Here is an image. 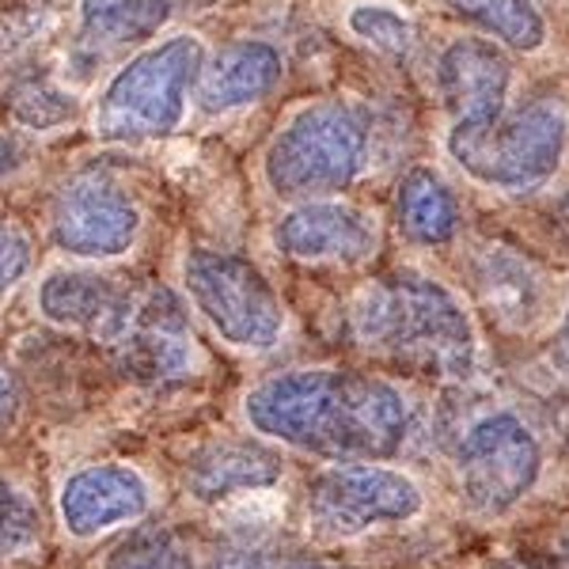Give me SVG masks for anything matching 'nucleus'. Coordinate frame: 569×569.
<instances>
[{
	"label": "nucleus",
	"mask_w": 569,
	"mask_h": 569,
	"mask_svg": "<svg viewBox=\"0 0 569 569\" xmlns=\"http://www.w3.org/2000/svg\"><path fill=\"white\" fill-rule=\"evenodd\" d=\"M254 437L323 463L399 460L418 429V407L380 372L305 365L266 376L243 395Z\"/></svg>",
	"instance_id": "1"
},
{
	"label": "nucleus",
	"mask_w": 569,
	"mask_h": 569,
	"mask_svg": "<svg viewBox=\"0 0 569 569\" xmlns=\"http://www.w3.org/2000/svg\"><path fill=\"white\" fill-rule=\"evenodd\" d=\"M353 342L376 361L463 383L479 372V327L467 300L448 281L395 270L353 292L346 308Z\"/></svg>",
	"instance_id": "2"
},
{
	"label": "nucleus",
	"mask_w": 569,
	"mask_h": 569,
	"mask_svg": "<svg viewBox=\"0 0 569 569\" xmlns=\"http://www.w3.org/2000/svg\"><path fill=\"white\" fill-rule=\"evenodd\" d=\"M372 114L350 99L292 110L266 144L262 179L281 201L338 198L372 163Z\"/></svg>",
	"instance_id": "3"
},
{
	"label": "nucleus",
	"mask_w": 569,
	"mask_h": 569,
	"mask_svg": "<svg viewBox=\"0 0 569 569\" xmlns=\"http://www.w3.org/2000/svg\"><path fill=\"white\" fill-rule=\"evenodd\" d=\"M206 58V42L190 31L144 42L122 69H114V77L96 96L91 133L107 144H141L171 137L187 118Z\"/></svg>",
	"instance_id": "4"
},
{
	"label": "nucleus",
	"mask_w": 569,
	"mask_h": 569,
	"mask_svg": "<svg viewBox=\"0 0 569 569\" xmlns=\"http://www.w3.org/2000/svg\"><path fill=\"white\" fill-rule=\"evenodd\" d=\"M445 149L471 182L498 194H536L562 171L569 156V114L550 99L505 107L479 130L448 126Z\"/></svg>",
	"instance_id": "5"
},
{
	"label": "nucleus",
	"mask_w": 569,
	"mask_h": 569,
	"mask_svg": "<svg viewBox=\"0 0 569 569\" xmlns=\"http://www.w3.org/2000/svg\"><path fill=\"white\" fill-rule=\"evenodd\" d=\"M426 490L391 460L327 463L300 498V525L316 543H357L383 528L415 525Z\"/></svg>",
	"instance_id": "6"
},
{
	"label": "nucleus",
	"mask_w": 569,
	"mask_h": 569,
	"mask_svg": "<svg viewBox=\"0 0 569 569\" xmlns=\"http://www.w3.org/2000/svg\"><path fill=\"white\" fill-rule=\"evenodd\" d=\"M456 490L479 520H505L525 509L547 475V448L536 426L512 407L486 410L463 429L452 452Z\"/></svg>",
	"instance_id": "7"
},
{
	"label": "nucleus",
	"mask_w": 569,
	"mask_h": 569,
	"mask_svg": "<svg viewBox=\"0 0 569 569\" xmlns=\"http://www.w3.org/2000/svg\"><path fill=\"white\" fill-rule=\"evenodd\" d=\"M179 273L190 308L224 346L243 353H270L281 346L289 311L259 262L220 247H190Z\"/></svg>",
	"instance_id": "8"
},
{
	"label": "nucleus",
	"mask_w": 569,
	"mask_h": 569,
	"mask_svg": "<svg viewBox=\"0 0 569 569\" xmlns=\"http://www.w3.org/2000/svg\"><path fill=\"white\" fill-rule=\"evenodd\" d=\"M141 209L130 190L107 171H77L61 182L50 206V240L80 262H110L133 251Z\"/></svg>",
	"instance_id": "9"
},
{
	"label": "nucleus",
	"mask_w": 569,
	"mask_h": 569,
	"mask_svg": "<svg viewBox=\"0 0 569 569\" xmlns=\"http://www.w3.org/2000/svg\"><path fill=\"white\" fill-rule=\"evenodd\" d=\"M270 236L284 259L308 266H365L380 251V220L342 198L292 201Z\"/></svg>",
	"instance_id": "10"
},
{
	"label": "nucleus",
	"mask_w": 569,
	"mask_h": 569,
	"mask_svg": "<svg viewBox=\"0 0 569 569\" xmlns=\"http://www.w3.org/2000/svg\"><path fill=\"white\" fill-rule=\"evenodd\" d=\"M152 482L133 463H84L58 490V520L69 539L91 543L141 525L152 512Z\"/></svg>",
	"instance_id": "11"
},
{
	"label": "nucleus",
	"mask_w": 569,
	"mask_h": 569,
	"mask_svg": "<svg viewBox=\"0 0 569 569\" xmlns=\"http://www.w3.org/2000/svg\"><path fill=\"white\" fill-rule=\"evenodd\" d=\"M437 96L456 130H479L505 114L512 96V61L486 34L452 39L437 58Z\"/></svg>",
	"instance_id": "12"
},
{
	"label": "nucleus",
	"mask_w": 569,
	"mask_h": 569,
	"mask_svg": "<svg viewBox=\"0 0 569 569\" xmlns=\"http://www.w3.org/2000/svg\"><path fill=\"white\" fill-rule=\"evenodd\" d=\"M118 357L122 369L141 383L168 388L198 369L194 330L182 305L171 292H149L133 305V316L118 335Z\"/></svg>",
	"instance_id": "13"
},
{
	"label": "nucleus",
	"mask_w": 569,
	"mask_h": 569,
	"mask_svg": "<svg viewBox=\"0 0 569 569\" xmlns=\"http://www.w3.org/2000/svg\"><path fill=\"white\" fill-rule=\"evenodd\" d=\"M471 289L486 316L509 335H531L555 308L547 270L517 247H479L471 259Z\"/></svg>",
	"instance_id": "14"
},
{
	"label": "nucleus",
	"mask_w": 569,
	"mask_h": 569,
	"mask_svg": "<svg viewBox=\"0 0 569 569\" xmlns=\"http://www.w3.org/2000/svg\"><path fill=\"white\" fill-rule=\"evenodd\" d=\"M34 305L46 323L61 330H80V335L103 338L114 346L133 316L137 297L118 278H107L88 266H58L39 281Z\"/></svg>",
	"instance_id": "15"
},
{
	"label": "nucleus",
	"mask_w": 569,
	"mask_h": 569,
	"mask_svg": "<svg viewBox=\"0 0 569 569\" xmlns=\"http://www.w3.org/2000/svg\"><path fill=\"white\" fill-rule=\"evenodd\" d=\"M284 479V463L278 448L262 437H224L213 445L198 448L190 456L182 486L187 498L209 509H224V505H240L247 498H262Z\"/></svg>",
	"instance_id": "16"
},
{
	"label": "nucleus",
	"mask_w": 569,
	"mask_h": 569,
	"mask_svg": "<svg viewBox=\"0 0 569 569\" xmlns=\"http://www.w3.org/2000/svg\"><path fill=\"white\" fill-rule=\"evenodd\" d=\"M284 58L266 39H236L220 46L198 72L194 99L206 114H232V110L262 103L281 88Z\"/></svg>",
	"instance_id": "17"
},
{
	"label": "nucleus",
	"mask_w": 569,
	"mask_h": 569,
	"mask_svg": "<svg viewBox=\"0 0 569 569\" xmlns=\"http://www.w3.org/2000/svg\"><path fill=\"white\" fill-rule=\"evenodd\" d=\"M460 198L440 179V171L426 163L402 171L395 187V224L402 240L415 247H445L460 236Z\"/></svg>",
	"instance_id": "18"
},
{
	"label": "nucleus",
	"mask_w": 569,
	"mask_h": 569,
	"mask_svg": "<svg viewBox=\"0 0 569 569\" xmlns=\"http://www.w3.org/2000/svg\"><path fill=\"white\" fill-rule=\"evenodd\" d=\"M168 16V0H80V46L91 58L144 46Z\"/></svg>",
	"instance_id": "19"
},
{
	"label": "nucleus",
	"mask_w": 569,
	"mask_h": 569,
	"mask_svg": "<svg viewBox=\"0 0 569 569\" xmlns=\"http://www.w3.org/2000/svg\"><path fill=\"white\" fill-rule=\"evenodd\" d=\"M440 4L505 50L539 53L550 39L547 16L539 12L536 0H440Z\"/></svg>",
	"instance_id": "20"
},
{
	"label": "nucleus",
	"mask_w": 569,
	"mask_h": 569,
	"mask_svg": "<svg viewBox=\"0 0 569 569\" xmlns=\"http://www.w3.org/2000/svg\"><path fill=\"white\" fill-rule=\"evenodd\" d=\"M103 569H201L190 539L168 525H133L103 555Z\"/></svg>",
	"instance_id": "21"
},
{
	"label": "nucleus",
	"mask_w": 569,
	"mask_h": 569,
	"mask_svg": "<svg viewBox=\"0 0 569 569\" xmlns=\"http://www.w3.org/2000/svg\"><path fill=\"white\" fill-rule=\"evenodd\" d=\"M346 31L383 58H410L418 46V27L410 12L388 0H357L346 8Z\"/></svg>",
	"instance_id": "22"
},
{
	"label": "nucleus",
	"mask_w": 569,
	"mask_h": 569,
	"mask_svg": "<svg viewBox=\"0 0 569 569\" xmlns=\"http://www.w3.org/2000/svg\"><path fill=\"white\" fill-rule=\"evenodd\" d=\"M42 531V512L39 505L27 498L16 482L0 479V558H20L34 543Z\"/></svg>",
	"instance_id": "23"
},
{
	"label": "nucleus",
	"mask_w": 569,
	"mask_h": 569,
	"mask_svg": "<svg viewBox=\"0 0 569 569\" xmlns=\"http://www.w3.org/2000/svg\"><path fill=\"white\" fill-rule=\"evenodd\" d=\"M206 569H361L338 558H319V555H292V550H266V547H220Z\"/></svg>",
	"instance_id": "24"
},
{
	"label": "nucleus",
	"mask_w": 569,
	"mask_h": 569,
	"mask_svg": "<svg viewBox=\"0 0 569 569\" xmlns=\"http://www.w3.org/2000/svg\"><path fill=\"white\" fill-rule=\"evenodd\" d=\"M72 110H77L72 96H66V91H58L50 84L23 88L12 103L16 122L27 126V130H50V126H61L66 118H72Z\"/></svg>",
	"instance_id": "25"
},
{
	"label": "nucleus",
	"mask_w": 569,
	"mask_h": 569,
	"mask_svg": "<svg viewBox=\"0 0 569 569\" xmlns=\"http://www.w3.org/2000/svg\"><path fill=\"white\" fill-rule=\"evenodd\" d=\"M27 273H31V240L23 236V228L0 217V292L16 289Z\"/></svg>",
	"instance_id": "26"
},
{
	"label": "nucleus",
	"mask_w": 569,
	"mask_h": 569,
	"mask_svg": "<svg viewBox=\"0 0 569 569\" xmlns=\"http://www.w3.org/2000/svg\"><path fill=\"white\" fill-rule=\"evenodd\" d=\"M16 418H20V383L0 365V437L16 426Z\"/></svg>",
	"instance_id": "27"
},
{
	"label": "nucleus",
	"mask_w": 569,
	"mask_h": 569,
	"mask_svg": "<svg viewBox=\"0 0 569 569\" xmlns=\"http://www.w3.org/2000/svg\"><path fill=\"white\" fill-rule=\"evenodd\" d=\"M547 353H550V365H555V369L569 372V300L562 305V311H558V323L550 330Z\"/></svg>",
	"instance_id": "28"
},
{
	"label": "nucleus",
	"mask_w": 569,
	"mask_h": 569,
	"mask_svg": "<svg viewBox=\"0 0 569 569\" xmlns=\"http://www.w3.org/2000/svg\"><path fill=\"white\" fill-rule=\"evenodd\" d=\"M20 163H23V149H20V141H16V133L0 130V179L12 176Z\"/></svg>",
	"instance_id": "29"
},
{
	"label": "nucleus",
	"mask_w": 569,
	"mask_h": 569,
	"mask_svg": "<svg viewBox=\"0 0 569 569\" xmlns=\"http://www.w3.org/2000/svg\"><path fill=\"white\" fill-rule=\"evenodd\" d=\"M498 569H569V555H555V558H531V562H505Z\"/></svg>",
	"instance_id": "30"
},
{
	"label": "nucleus",
	"mask_w": 569,
	"mask_h": 569,
	"mask_svg": "<svg viewBox=\"0 0 569 569\" xmlns=\"http://www.w3.org/2000/svg\"><path fill=\"white\" fill-rule=\"evenodd\" d=\"M555 224L562 228V236L569 240V194H566V198H558V206H555Z\"/></svg>",
	"instance_id": "31"
},
{
	"label": "nucleus",
	"mask_w": 569,
	"mask_h": 569,
	"mask_svg": "<svg viewBox=\"0 0 569 569\" xmlns=\"http://www.w3.org/2000/svg\"><path fill=\"white\" fill-rule=\"evenodd\" d=\"M171 8H194V12H201V8H213L217 0H168Z\"/></svg>",
	"instance_id": "32"
}]
</instances>
